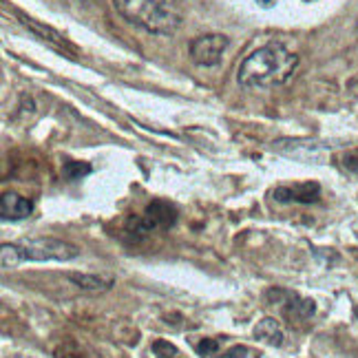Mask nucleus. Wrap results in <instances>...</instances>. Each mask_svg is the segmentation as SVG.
I'll list each match as a JSON object with an SVG mask.
<instances>
[{"label": "nucleus", "mask_w": 358, "mask_h": 358, "mask_svg": "<svg viewBox=\"0 0 358 358\" xmlns=\"http://www.w3.org/2000/svg\"><path fill=\"white\" fill-rule=\"evenodd\" d=\"M299 58L281 43H268L252 51L237 71L239 85L245 89H270L283 85L294 73Z\"/></svg>", "instance_id": "nucleus-1"}, {"label": "nucleus", "mask_w": 358, "mask_h": 358, "mask_svg": "<svg viewBox=\"0 0 358 358\" xmlns=\"http://www.w3.org/2000/svg\"><path fill=\"white\" fill-rule=\"evenodd\" d=\"M122 18L155 36H173L182 24L175 0H113Z\"/></svg>", "instance_id": "nucleus-2"}, {"label": "nucleus", "mask_w": 358, "mask_h": 358, "mask_svg": "<svg viewBox=\"0 0 358 358\" xmlns=\"http://www.w3.org/2000/svg\"><path fill=\"white\" fill-rule=\"evenodd\" d=\"M78 245L62 239H24L18 243H3L0 248V261L3 268H18L24 261H73L78 259Z\"/></svg>", "instance_id": "nucleus-3"}, {"label": "nucleus", "mask_w": 358, "mask_h": 358, "mask_svg": "<svg viewBox=\"0 0 358 358\" xmlns=\"http://www.w3.org/2000/svg\"><path fill=\"white\" fill-rule=\"evenodd\" d=\"M177 222V208L171 201H162L155 199L150 201L144 213L140 217H131L127 230L135 237H146L150 232H159V230H169Z\"/></svg>", "instance_id": "nucleus-4"}, {"label": "nucleus", "mask_w": 358, "mask_h": 358, "mask_svg": "<svg viewBox=\"0 0 358 358\" xmlns=\"http://www.w3.org/2000/svg\"><path fill=\"white\" fill-rule=\"evenodd\" d=\"M230 40L222 34L199 36L190 43V60L197 66H217L222 62Z\"/></svg>", "instance_id": "nucleus-5"}, {"label": "nucleus", "mask_w": 358, "mask_h": 358, "mask_svg": "<svg viewBox=\"0 0 358 358\" xmlns=\"http://www.w3.org/2000/svg\"><path fill=\"white\" fill-rule=\"evenodd\" d=\"M268 301H272L274 306L281 303V312L287 321H308L310 316L316 312V303L312 299H303L294 292H285V290H270Z\"/></svg>", "instance_id": "nucleus-6"}, {"label": "nucleus", "mask_w": 358, "mask_h": 358, "mask_svg": "<svg viewBox=\"0 0 358 358\" xmlns=\"http://www.w3.org/2000/svg\"><path fill=\"white\" fill-rule=\"evenodd\" d=\"M279 203H316L321 197V186L316 182L294 184V186H279L272 192Z\"/></svg>", "instance_id": "nucleus-7"}, {"label": "nucleus", "mask_w": 358, "mask_h": 358, "mask_svg": "<svg viewBox=\"0 0 358 358\" xmlns=\"http://www.w3.org/2000/svg\"><path fill=\"white\" fill-rule=\"evenodd\" d=\"M34 213V203L20 197L16 192H5L3 199H0V215H3V222H20L27 219Z\"/></svg>", "instance_id": "nucleus-8"}, {"label": "nucleus", "mask_w": 358, "mask_h": 358, "mask_svg": "<svg viewBox=\"0 0 358 358\" xmlns=\"http://www.w3.org/2000/svg\"><path fill=\"white\" fill-rule=\"evenodd\" d=\"M66 279L82 292H106L115 285L113 277L104 274H87V272H66Z\"/></svg>", "instance_id": "nucleus-9"}, {"label": "nucleus", "mask_w": 358, "mask_h": 358, "mask_svg": "<svg viewBox=\"0 0 358 358\" xmlns=\"http://www.w3.org/2000/svg\"><path fill=\"white\" fill-rule=\"evenodd\" d=\"M255 336L259 341H264L266 345H272V348H281L285 343V334L281 325L274 321V319H264L255 325Z\"/></svg>", "instance_id": "nucleus-10"}, {"label": "nucleus", "mask_w": 358, "mask_h": 358, "mask_svg": "<svg viewBox=\"0 0 358 358\" xmlns=\"http://www.w3.org/2000/svg\"><path fill=\"white\" fill-rule=\"evenodd\" d=\"M150 352H153L155 358H184L182 352H179L171 341H164V338L153 341V345H150Z\"/></svg>", "instance_id": "nucleus-11"}, {"label": "nucleus", "mask_w": 358, "mask_h": 358, "mask_svg": "<svg viewBox=\"0 0 358 358\" xmlns=\"http://www.w3.org/2000/svg\"><path fill=\"white\" fill-rule=\"evenodd\" d=\"M27 27H31V29L36 31V34H40V36H43V40H49V43H53V45H58V47H66V43H64V40H62V36L58 34V31H53V29H49V27H47V29H45V27H40L38 22H34L31 18H24L22 20Z\"/></svg>", "instance_id": "nucleus-12"}, {"label": "nucleus", "mask_w": 358, "mask_h": 358, "mask_svg": "<svg viewBox=\"0 0 358 358\" xmlns=\"http://www.w3.org/2000/svg\"><path fill=\"white\" fill-rule=\"evenodd\" d=\"M195 350L201 358H213L222 352V343H219L217 338H203L201 343H197Z\"/></svg>", "instance_id": "nucleus-13"}, {"label": "nucleus", "mask_w": 358, "mask_h": 358, "mask_svg": "<svg viewBox=\"0 0 358 358\" xmlns=\"http://www.w3.org/2000/svg\"><path fill=\"white\" fill-rule=\"evenodd\" d=\"M91 173V166L89 164H82V162H66L64 164V175L69 179H82L85 175Z\"/></svg>", "instance_id": "nucleus-14"}, {"label": "nucleus", "mask_w": 358, "mask_h": 358, "mask_svg": "<svg viewBox=\"0 0 358 358\" xmlns=\"http://www.w3.org/2000/svg\"><path fill=\"white\" fill-rule=\"evenodd\" d=\"M248 356V348L243 345H235V348H230L222 358H245Z\"/></svg>", "instance_id": "nucleus-15"}, {"label": "nucleus", "mask_w": 358, "mask_h": 358, "mask_svg": "<svg viewBox=\"0 0 358 358\" xmlns=\"http://www.w3.org/2000/svg\"><path fill=\"white\" fill-rule=\"evenodd\" d=\"M345 169H350L352 173H358V150L345 155Z\"/></svg>", "instance_id": "nucleus-16"}, {"label": "nucleus", "mask_w": 358, "mask_h": 358, "mask_svg": "<svg viewBox=\"0 0 358 358\" xmlns=\"http://www.w3.org/2000/svg\"><path fill=\"white\" fill-rule=\"evenodd\" d=\"M354 314H356V321H358V306H356V310H354Z\"/></svg>", "instance_id": "nucleus-17"}]
</instances>
